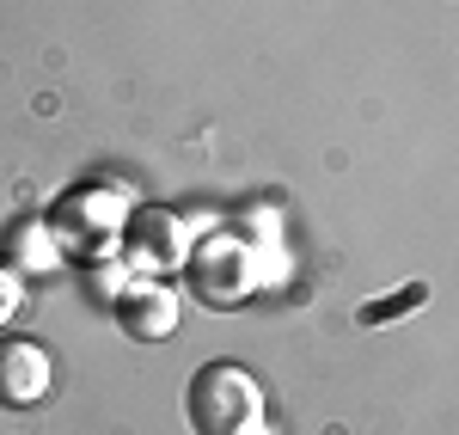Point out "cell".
<instances>
[{
  "label": "cell",
  "mask_w": 459,
  "mask_h": 435,
  "mask_svg": "<svg viewBox=\"0 0 459 435\" xmlns=\"http://www.w3.org/2000/svg\"><path fill=\"white\" fill-rule=\"evenodd\" d=\"M184 417H190L196 435H257L264 430V387L251 380V368L214 356L190 374Z\"/></svg>",
  "instance_id": "cell-1"
},
{
  "label": "cell",
  "mask_w": 459,
  "mask_h": 435,
  "mask_svg": "<svg viewBox=\"0 0 459 435\" xmlns=\"http://www.w3.org/2000/svg\"><path fill=\"white\" fill-rule=\"evenodd\" d=\"M184 276H190V294H196L203 307H239L251 294V283H257V264H251V252L233 233H214V239H203V246L190 252Z\"/></svg>",
  "instance_id": "cell-2"
},
{
  "label": "cell",
  "mask_w": 459,
  "mask_h": 435,
  "mask_svg": "<svg viewBox=\"0 0 459 435\" xmlns=\"http://www.w3.org/2000/svg\"><path fill=\"white\" fill-rule=\"evenodd\" d=\"M123 252H129V264L142 276H172V270L190 264V233H184V221L172 209H142L123 227Z\"/></svg>",
  "instance_id": "cell-3"
},
{
  "label": "cell",
  "mask_w": 459,
  "mask_h": 435,
  "mask_svg": "<svg viewBox=\"0 0 459 435\" xmlns=\"http://www.w3.org/2000/svg\"><path fill=\"white\" fill-rule=\"evenodd\" d=\"M56 387V362L43 344H25V337H6L0 344V405L6 411H31V405L49 399Z\"/></svg>",
  "instance_id": "cell-4"
},
{
  "label": "cell",
  "mask_w": 459,
  "mask_h": 435,
  "mask_svg": "<svg viewBox=\"0 0 459 435\" xmlns=\"http://www.w3.org/2000/svg\"><path fill=\"white\" fill-rule=\"evenodd\" d=\"M56 227H62V239H74V246L105 252L110 239L129 227V209L117 203V190H74L68 203L56 209Z\"/></svg>",
  "instance_id": "cell-5"
},
{
  "label": "cell",
  "mask_w": 459,
  "mask_h": 435,
  "mask_svg": "<svg viewBox=\"0 0 459 435\" xmlns=\"http://www.w3.org/2000/svg\"><path fill=\"white\" fill-rule=\"evenodd\" d=\"M117 319L129 337H142V344H160V337H172L178 331V294L160 283V276H142V283H129V289L117 294Z\"/></svg>",
  "instance_id": "cell-6"
},
{
  "label": "cell",
  "mask_w": 459,
  "mask_h": 435,
  "mask_svg": "<svg viewBox=\"0 0 459 435\" xmlns=\"http://www.w3.org/2000/svg\"><path fill=\"white\" fill-rule=\"evenodd\" d=\"M13 252H19V257H31L37 270H49V264H56L49 239H43V233H31V221H25V227H13Z\"/></svg>",
  "instance_id": "cell-7"
},
{
  "label": "cell",
  "mask_w": 459,
  "mask_h": 435,
  "mask_svg": "<svg viewBox=\"0 0 459 435\" xmlns=\"http://www.w3.org/2000/svg\"><path fill=\"white\" fill-rule=\"evenodd\" d=\"M19 300H25V283H19V270H13V264H0V331L19 319Z\"/></svg>",
  "instance_id": "cell-8"
}]
</instances>
